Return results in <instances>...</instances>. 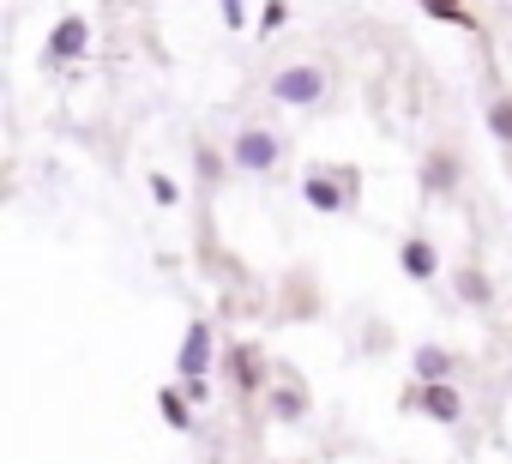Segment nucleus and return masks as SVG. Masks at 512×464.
I'll return each mask as SVG.
<instances>
[{
	"mask_svg": "<svg viewBox=\"0 0 512 464\" xmlns=\"http://www.w3.org/2000/svg\"><path fill=\"white\" fill-rule=\"evenodd\" d=\"M157 404H163V422H169V428H181V434L193 428V410H187V398H181V392H163Z\"/></svg>",
	"mask_w": 512,
	"mask_h": 464,
	"instance_id": "14",
	"label": "nucleus"
},
{
	"mask_svg": "<svg viewBox=\"0 0 512 464\" xmlns=\"http://www.w3.org/2000/svg\"><path fill=\"white\" fill-rule=\"evenodd\" d=\"M272 416H278V422H302V416H308L302 386H278V392H272Z\"/></svg>",
	"mask_w": 512,
	"mask_h": 464,
	"instance_id": "10",
	"label": "nucleus"
},
{
	"mask_svg": "<svg viewBox=\"0 0 512 464\" xmlns=\"http://www.w3.org/2000/svg\"><path fill=\"white\" fill-rule=\"evenodd\" d=\"M229 157H235V169H247V175H266V169L284 163V139H278L272 127H241L235 145H229Z\"/></svg>",
	"mask_w": 512,
	"mask_h": 464,
	"instance_id": "1",
	"label": "nucleus"
},
{
	"mask_svg": "<svg viewBox=\"0 0 512 464\" xmlns=\"http://www.w3.org/2000/svg\"><path fill=\"white\" fill-rule=\"evenodd\" d=\"M422 181L434 187V193H452V181H458V163L440 151V157H428V169H422Z\"/></svg>",
	"mask_w": 512,
	"mask_h": 464,
	"instance_id": "11",
	"label": "nucleus"
},
{
	"mask_svg": "<svg viewBox=\"0 0 512 464\" xmlns=\"http://www.w3.org/2000/svg\"><path fill=\"white\" fill-rule=\"evenodd\" d=\"M211 362H217V356H211V320H187V332H181V356H175L181 380H199Z\"/></svg>",
	"mask_w": 512,
	"mask_h": 464,
	"instance_id": "3",
	"label": "nucleus"
},
{
	"mask_svg": "<svg viewBox=\"0 0 512 464\" xmlns=\"http://www.w3.org/2000/svg\"><path fill=\"white\" fill-rule=\"evenodd\" d=\"M284 19H290V7H284V0H266V13H260V31L272 37V31H284Z\"/></svg>",
	"mask_w": 512,
	"mask_h": 464,
	"instance_id": "16",
	"label": "nucleus"
},
{
	"mask_svg": "<svg viewBox=\"0 0 512 464\" xmlns=\"http://www.w3.org/2000/svg\"><path fill=\"white\" fill-rule=\"evenodd\" d=\"M458 296H464V302H488L494 290H488V278H482V272H458Z\"/></svg>",
	"mask_w": 512,
	"mask_h": 464,
	"instance_id": "15",
	"label": "nucleus"
},
{
	"mask_svg": "<svg viewBox=\"0 0 512 464\" xmlns=\"http://www.w3.org/2000/svg\"><path fill=\"white\" fill-rule=\"evenodd\" d=\"M422 7L434 13V19H446V25H458V31H470L476 19H470V7H464V0H422Z\"/></svg>",
	"mask_w": 512,
	"mask_h": 464,
	"instance_id": "12",
	"label": "nucleus"
},
{
	"mask_svg": "<svg viewBox=\"0 0 512 464\" xmlns=\"http://www.w3.org/2000/svg\"><path fill=\"white\" fill-rule=\"evenodd\" d=\"M416 410H422L428 422H440V428H452V422H464V398H458V386H452V380H434V386H416Z\"/></svg>",
	"mask_w": 512,
	"mask_h": 464,
	"instance_id": "4",
	"label": "nucleus"
},
{
	"mask_svg": "<svg viewBox=\"0 0 512 464\" xmlns=\"http://www.w3.org/2000/svg\"><path fill=\"white\" fill-rule=\"evenodd\" d=\"M151 193H157V199H163V205H175V199H181V187H175V181H169V175H151Z\"/></svg>",
	"mask_w": 512,
	"mask_h": 464,
	"instance_id": "18",
	"label": "nucleus"
},
{
	"mask_svg": "<svg viewBox=\"0 0 512 464\" xmlns=\"http://www.w3.org/2000/svg\"><path fill=\"white\" fill-rule=\"evenodd\" d=\"M223 25H229V31L247 25V0H223Z\"/></svg>",
	"mask_w": 512,
	"mask_h": 464,
	"instance_id": "17",
	"label": "nucleus"
},
{
	"mask_svg": "<svg viewBox=\"0 0 512 464\" xmlns=\"http://www.w3.org/2000/svg\"><path fill=\"white\" fill-rule=\"evenodd\" d=\"M488 133H494L500 145H512V97H494V103H488Z\"/></svg>",
	"mask_w": 512,
	"mask_h": 464,
	"instance_id": "13",
	"label": "nucleus"
},
{
	"mask_svg": "<svg viewBox=\"0 0 512 464\" xmlns=\"http://www.w3.org/2000/svg\"><path fill=\"white\" fill-rule=\"evenodd\" d=\"M302 193H308V205H314V211H350V193H344L332 175H320V169L302 181Z\"/></svg>",
	"mask_w": 512,
	"mask_h": 464,
	"instance_id": "6",
	"label": "nucleus"
},
{
	"mask_svg": "<svg viewBox=\"0 0 512 464\" xmlns=\"http://www.w3.org/2000/svg\"><path fill=\"white\" fill-rule=\"evenodd\" d=\"M272 97H278V103H296V109L320 103V97H326V67H308V61L278 67V73H272Z\"/></svg>",
	"mask_w": 512,
	"mask_h": 464,
	"instance_id": "2",
	"label": "nucleus"
},
{
	"mask_svg": "<svg viewBox=\"0 0 512 464\" xmlns=\"http://www.w3.org/2000/svg\"><path fill=\"white\" fill-rule=\"evenodd\" d=\"M229 380H235L241 392H253V386H260V380H266V368H260V350H247V344H241V350H229Z\"/></svg>",
	"mask_w": 512,
	"mask_h": 464,
	"instance_id": "8",
	"label": "nucleus"
},
{
	"mask_svg": "<svg viewBox=\"0 0 512 464\" xmlns=\"http://www.w3.org/2000/svg\"><path fill=\"white\" fill-rule=\"evenodd\" d=\"M398 260H404V272H410L416 284H428V278L440 272V254H434V242H422V236H410V242L398 248Z\"/></svg>",
	"mask_w": 512,
	"mask_h": 464,
	"instance_id": "7",
	"label": "nucleus"
},
{
	"mask_svg": "<svg viewBox=\"0 0 512 464\" xmlns=\"http://www.w3.org/2000/svg\"><path fill=\"white\" fill-rule=\"evenodd\" d=\"M410 368H416V380H422V386H434V380H446V374H452V356H446V350H434V344H422V350L410 356Z\"/></svg>",
	"mask_w": 512,
	"mask_h": 464,
	"instance_id": "9",
	"label": "nucleus"
},
{
	"mask_svg": "<svg viewBox=\"0 0 512 464\" xmlns=\"http://www.w3.org/2000/svg\"><path fill=\"white\" fill-rule=\"evenodd\" d=\"M85 43H91V25L73 13V19H61V25L49 31V61H79V55H85Z\"/></svg>",
	"mask_w": 512,
	"mask_h": 464,
	"instance_id": "5",
	"label": "nucleus"
}]
</instances>
